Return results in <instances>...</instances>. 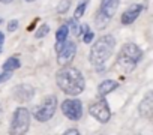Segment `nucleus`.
I'll return each mask as SVG.
<instances>
[{
  "mask_svg": "<svg viewBox=\"0 0 153 135\" xmlns=\"http://www.w3.org/2000/svg\"><path fill=\"white\" fill-rule=\"evenodd\" d=\"M56 83L60 87V90L66 95L76 96L84 92L86 81L83 74L76 68H62L56 75Z\"/></svg>",
  "mask_w": 153,
  "mask_h": 135,
  "instance_id": "nucleus-1",
  "label": "nucleus"
},
{
  "mask_svg": "<svg viewBox=\"0 0 153 135\" xmlns=\"http://www.w3.org/2000/svg\"><path fill=\"white\" fill-rule=\"evenodd\" d=\"M116 48V39L113 35H104L99 39H96V42L92 45L90 48V63L93 66H96L101 71L104 68V63L110 59V56L113 54Z\"/></svg>",
  "mask_w": 153,
  "mask_h": 135,
  "instance_id": "nucleus-2",
  "label": "nucleus"
},
{
  "mask_svg": "<svg viewBox=\"0 0 153 135\" xmlns=\"http://www.w3.org/2000/svg\"><path fill=\"white\" fill-rule=\"evenodd\" d=\"M143 57V51L132 42L125 44L119 54H117V65L122 68V71L125 72H131L134 68L138 65V62Z\"/></svg>",
  "mask_w": 153,
  "mask_h": 135,
  "instance_id": "nucleus-3",
  "label": "nucleus"
},
{
  "mask_svg": "<svg viewBox=\"0 0 153 135\" xmlns=\"http://www.w3.org/2000/svg\"><path fill=\"white\" fill-rule=\"evenodd\" d=\"M30 128V113L27 108L20 107L15 110L11 126H9V135H24Z\"/></svg>",
  "mask_w": 153,
  "mask_h": 135,
  "instance_id": "nucleus-4",
  "label": "nucleus"
},
{
  "mask_svg": "<svg viewBox=\"0 0 153 135\" xmlns=\"http://www.w3.org/2000/svg\"><path fill=\"white\" fill-rule=\"evenodd\" d=\"M56 110H57V98L51 95L41 102V105L35 110L33 116L38 122H48L54 117Z\"/></svg>",
  "mask_w": 153,
  "mask_h": 135,
  "instance_id": "nucleus-5",
  "label": "nucleus"
},
{
  "mask_svg": "<svg viewBox=\"0 0 153 135\" xmlns=\"http://www.w3.org/2000/svg\"><path fill=\"white\" fill-rule=\"evenodd\" d=\"M89 113L92 117H95L99 123H107L111 117V110L108 107V102L105 99H99L96 102H93L89 107Z\"/></svg>",
  "mask_w": 153,
  "mask_h": 135,
  "instance_id": "nucleus-6",
  "label": "nucleus"
},
{
  "mask_svg": "<svg viewBox=\"0 0 153 135\" xmlns=\"http://www.w3.org/2000/svg\"><path fill=\"white\" fill-rule=\"evenodd\" d=\"M62 111L69 120H80L83 116V104L78 99H66L62 102Z\"/></svg>",
  "mask_w": 153,
  "mask_h": 135,
  "instance_id": "nucleus-7",
  "label": "nucleus"
},
{
  "mask_svg": "<svg viewBox=\"0 0 153 135\" xmlns=\"http://www.w3.org/2000/svg\"><path fill=\"white\" fill-rule=\"evenodd\" d=\"M75 53H76V45H75V42L66 41V42L63 44L62 50L57 53V63H59V66L68 68V66L72 63V60H74V57H75Z\"/></svg>",
  "mask_w": 153,
  "mask_h": 135,
  "instance_id": "nucleus-8",
  "label": "nucleus"
},
{
  "mask_svg": "<svg viewBox=\"0 0 153 135\" xmlns=\"http://www.w3.org/2000/svg\"><path fill=\"white\" fill-rule=\"evenodd\" d=\"M35 96V89L29 84H21L14 89V98L18 102H29Z\"/></svg>",
  "mask_w": 153,
  "mask_h": 135,
  "instance_id": "nucleus-9",
  "label": "nucleus"
},
{
  "mask_svg": "<svg viewBox=\"0 0 153 135\" xmlns=\"http://www.w3.org/2000/svg\"><path fill=\"white\" fill-rule=\"evenodd\" d=\"M141 11H143V5H132V6H129L122 14V23L123 24H132L140 17Z\"/></svg>",
  "mask_w": 153,
  "mask_h": 135,
  "instance_id": "nucleus-10",
  "label": "nucleus"
},
{
  "mask_svg": "<svg viewBox=\"0 0 153 135\" xmlns=\"http://www.w3.org/2000/svg\"><path fill=\"white\" fill-rule=\"evenodd\" d=\"M119 3H120V0H102L99 12H101L102 15H105L107 18H111V17H114V14L117 12Z\"/></svg>",
  "mask_w": 153,
  "mask_h": 135,
  "instance_id": "nucleus-11",
  "label": "nucleus"
},
{
  "mask_svg": "<svg viewBox=\"0 0 153 135\" xmlns=\"http://www.w3.org/2000/svg\"><path fill=\"white\" fill-rule=\"evenodd\" d=\"M138 110H140L141 116H144V117H147V119L152 116V111H153V96H152V92H149V93L144 96V99L141 101Z\"/></svg>",
  "mask_w": 153,
  "mask_h": 135,
  "instance_id": "nucleus-12",
  "label": "nucleus"
},
{
  "mask_svg": "<svg viewBox=\"0 0 153 135\" xmlns=\"http://www.w3.org/2000/svg\"><path fill=\"white\" fill-rule=\"evenodd\" d=\"M119 87V83L117 81H114V80H105V81H102L99 86H98V93H99V96H107L108 93H111L113 90H116Z\"/></svg>",
  "mask_w": 153,
  "mask_h": 135,
  "instance_id": "nucleus-13",
  "label": "nucleus"
},
{
  "mask_svg": "<svg viewBox=\"0 0 153 135\" xmlns=\"http://www.w3.org/2000/svg\"><path fill=\"white\" fill-rule=\"evenodd\" d=\"M20 60L17 59V57H9L5 63H3V71L5 72H12V71H15V69H18L20 68Z\"/></svg>",
  "mask_w": 153,
  "mask_h": 135,
  "instance_id": "nucleus-14",
  "label": "nucleus"
},
{
  "mask_svg": "<svg viewBox=\"0 0 153 135\" xmlns=\"http://www.w3.org/2000/svg\"><path fill=\"white\" fill-rule=\"evenodd\" d=\"M68 35H69V29H68L66 26H60V29L56 32V41H57V44H63V42H66Z\"/></svg>",
  "mask_w": 153,
  "mask_h": 135,
  "instance_id": "nucleus-15",
  "label": "nucleus"
},
{
  "mask_svg": "<svg viewBox=\"0 0 153 135\" xmlns=\"http://www.w3.org/2000/svg\"><path fill=\"white\" fill-rule=\"evenodd\" d=\"M86 8H87V2L84 0V2H81L78 6H76V9H75V14H74V20L76 21V20H80L83 15H84V12H86Z\"/></svg>",
  "mask_w": 153,
  "mask_h": 135,
  "instance_id": "nucleus-16",
  "label": "nucleus"
},
{
  "mask_svg": "<svg viewBox=\"0 0 153 135\" xmlns=\"http://www.w3.org/2000/svg\"><path fill=\"white\" fill-rule=\"evenodd\" d=\"M108 20H110V18H107L105 15H102L101 12H98V14H96V20H95V23H96V27H99V29H104V27L108 24Z\"/></svg>",
  "mask_w": 153,
  "mask_h": 135,
  "instance_id": "nucleus-17",
  "label": "nucleus"
},
{
  "mask_svg": "<svg viewBox=\"0 0 153 135\" xmlns=\"http://www.w3.org/2000/svg\"><path fill=\"white\" fill-rule=\"evenodd\" d=\"M68 29H69V32H72L74 35H78V24H76V21L74 20V18H71L69 21H68V26H66Z\"/></svg>",
  "mask_w": 153,
  "mask_h": 135,
  "instance_id": "nucleus-18",
  "label": "nucleus"
},
{
  "mask_svg": "<svg viewBox=\"0 0 153 135\" xmlns=\"http://www.w3.org/2000/svg\"><path fill=\"white\" fill-rule=\"evenodd\" d=\"M69 5H71V0H62V2L59 3V6H57V12H60V14L66 12Z\"/></svg>",
  "mask_w": 153,
  "mask_h": 135,
  "instance_id": "nucleus-19",
  "label": "nucleus"
},
{
  "mask_svg": "<svg viewBox=\"0 0 153 135\" xmlns=\"http://www.w3.org/2000/svg\"><path fill=\"white\" fill-rule=\"evenodd\" d=\"M48 32H50V27H48L47 24H42V26L38 29V32L35 33V36H36V38H44Z\"/></svg>",
  "mask_w": 153,
  "mask_h": 135,
  "instance_id": "nucleus-20",
  "label": "nucleus"
},
{
  "mask_svg": "<svg viewBox=\"0 0 153 135\" xmlns=\"http://www.w3.org/2000/svg\"><path fill=\"white\" fill-rule=\"evenodd\" d=\"M93 38H95V33H93V32H87V33L83 36V42H84V44H90V42L93 41Z\"/></svg>",
  "mask_w": 153,
  "mask_h": 135,
  "instance_id": "nucleus-21",
  "label": "nucleus"
},
{
  "mask_svg": "<svg viewBox=\"0 0 153 135\" xmlns=\"http://www.w3.org/2000/svg\"><path fill=\"white\" fill-rule=\"evenodd\" d=\"M18 27V20H11L8 24V32H15Z\"/></svg>",
  "mask_w": 153,
  "mask_h": 135,
  "instance_id": "nucleus-22",
  "label": "nucleus"
},
{
  "mask_svg": "<svg viewBox=\"0 0 153 135\" xmlns=\"http://www.w3.org/2000/svg\"><path fill=\"white\" fill-rule=\"evenodd\" d=\"M11 78V72H5V74H0V83H5L6 80Z\"/></svg>",
  "mask_w": 153,
  "mask_h": 135,
  "instance_id": "nucleus-23",
  "label": "nucleus"
},
{
  "mask_svg": "<svg viewBox=\"0 0 153 135\" xmlns=\"http://www.w3.org/2000/svg\"><path fill=\"white\" fill-rule=\"evenodd\" d=\"M63 135H81V134L78 132V129H69V131H66Z\"/></svg>",
  "mask_w": 153,
  "mask_h": 135,
  "instance_id": "nucleus-24",
  "label": "nucleus"
},
{
  "mask_svg": "<svg viewBox=\"0 0 153 135\" xmlns=\"http://www.w3.org/2000/svg\"><path fill=\"white\" fill-rule=\"evenodd\" d=\"M3 41H5V36H3V33H2V32H0V45L3 44Z\"/></svg>",
  "mask_w": 153,
  "mask_h": 135,
  "instance_id": "nucleus-25",
  "label": "nucleus"
},
{
  "mask_svg": "<svg viewBox=\"0 0 153 135\" xmlns=\"http://www.w3.org/2000/svg\"><path fill=\"white\" fill-rule=\"evenodd\" d=\"M0 2H2V3H5V5H8V3H12L14 0H0Z\"/></svg>",
  "mask_w": 153,
  "mask_h": 135,
  "instance_id": "nucleus-26",
  "label": "nucleus"
},
{
  "mask_svg": "<svg viewBox=\"0 0 153 135\" xmlns=\"http://www.w3.org/2000/svg\"><path fill=\"white\" fill-rule=\"evenodd\" d=\"M26 2H36V0H26Z\"/></svg>",
  "mask_w": 153,
  "mask_h": 135,
  "instance_id": "nucleus-27",
  "label": "nucleus"
},
{
  "mask_svg": "<svg viewBox=\"0 0 153 135\" xmlns=\"http://www.w3.org/2000/svg\"><path fill=\"white\" fill-rule=\"evenodd\" d=\"M0 114H2V107H0Z\"/></svg>",
  "mask_w": 153,
  "mask_h": 135,
  "instance_id": "nucleus-28",
  "label": "nucleus"
}]
</instances>
